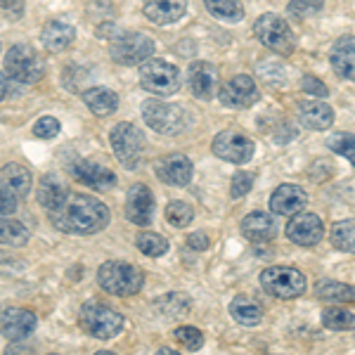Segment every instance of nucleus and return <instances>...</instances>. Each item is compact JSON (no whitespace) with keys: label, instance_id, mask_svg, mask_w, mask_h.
Returning a JSON list of instances; mask_svg holds the SVG:
<instances>
[{"label":"nucleus","instance_id":"1","mask_svg":"<svg viewBox=\"0 0 355 355\" xmlns=\"http://www.w3.org/2000/svg\"><path fill=\"white\" fill-rule=\"evenodd\" d=\"M48 218L60 232L95 234L110 225V209L90 194L67 192L60 206L48 211Z\"/></svg>","mask_w":355,"mask_h":355},{"label":"nucleus","instance_id":"2","mask_svg":"<svg viewBox=\"0 0 355 355\" xmlns=\"http://www.w3.org/2000/svg\"><path fill=\"white\" fill-rule=\"evenodd\" d=\"M142 272L123 261H107L97 270V284L112 296H133L142 289Z\"/></svg>","mask_w":355,"mask_h":355},{"label":"nucleus","instance_id":"3","mask_svg":"<svg viewBox=\"0 0 355 355\" xmlns=\"http://www.w3.org/2000/svg\"><path fill=\"white\" fill-rule=\"evenodd\" d=\"M5 73L17 83H36L45 73V62L31 45L17 43L5 55Z\"/></svg>","mask_w":355,"mask_h":355},{"label":"nucleus","instance_id":"4","mask_svg":"<svg viewBox=\"0 0 355 355\" xmlns=\"http://www.w3.org/2000/svg\"><path fill=\"white\" fill-rule=\"evenodd\" d=\"M112 150L119 157L125 168L133 171L140 166V162L145 159V150H147V140L145 133H142L137 125L133 123H116L110 135Z\"/></svg>","mask_w":355,"mask_h":355},{"label":"nucleus","instance_id":"5","mask_svg":"<svg viewBox=\"0 0 355 355\" xmlns=\"http://www.w3.org/2000/svg\"><path fill=\"white\" fill-rule=\"evenodd\" d=\"M142 119L159 135H178L185 130L187 114L180 105H171L162 100H147L142 105Z\"/></svg>","mask_w":355,"mask_h":355},{"label":"nucleus","instance_id":"6","mask_svg":"<svg viewBox=\"0 0 355 355\" xmlns=\"http://www.w3.org/2000/svg\"><path fill=\"white\" fill-rule=\"evenodd\" d=\"M140 83L147 93L168 97L178 93V88L182 83V73L178 67L168 64L164 60H147L140 67Z\"/></svg>","mask_w":355,"mask_h":355},{"label":"nucleus","instance_id":"7","mask_svg":"<svg viewBox=\"0 0 355 355\" xmlns=\"http://www.w3.org/2000/svg\"><path fill=\"white\" fill-rule=\"evenodd\" d=\"M261 287L275 299H299L306 291V275L296 268L272 266L261 272Z\"/></svg>","mask_w":355,"mask_h":355},{"label":"nucleus","instance_id":"8","mask_svg":"<svg viewBox=\"0 0 355 355\" xmlns=\"http://www.w3.org/2000/svg\"><path fill=\"white\" fill-rule=\"evenodd\" d=\"M254 31H256V38H259L268 50H275V53H279V55L294 53L296 36H294V31H291L289 21L282 19L279 15H272V12L263 15L261 19L256 21Z\"/></svg>","mask_w":355,"mask_h":355},{"label":"nucleus","instance_id":"9","mask_svg":"<svg viewBox=\"0 0 355 355\" xmlns=\"http://www.w3.org/2000/svg\"><path fill=\"white\" fill-rule=\"evenodd\" d=\"M81 327L95 339H112L123 329V315L105 303H85L81 308Z\"/></svg>","mask_w":355,"mask_h":355},{"label":"nucleus","instance_id":"10","mask_svg":"<svg viewBox=\"0 0 355 355\" xmlns=\"http://www.w3.org/2000/svg\"><path fill=\"white\" fill-rule=\"evenodd\" d=\"M154 53V41L147 38L145 33L125 31L121 36H116L110 43V55L116 64L123 67H135L147 62Z\"/></svg>","mask_w":355,"mask_h":355},{"label":"nucleus","instance_id":"11","mask_svg":"<svg viewBox=\"0 0 355 355\" xmlns=\"http://www.w3.org/2000/svg\"><path fill=\"white\" fill-rule=\"evenodd\" d=\"M214 154L223 162L230 164H246L251 162L256 152V145L249 135L239 133V130H223L214 137Z\"/></svg>","mask_w":355,"mask_h":355},{"label":"nucleus","instance_id":"12","mask_svg":"<svg viewBox=\"0 0 355 355\" xmlns=\"http://www.w3.org/2000/svg\"><path fill=\"white\" fill-rule=\"evenodd\" d=\"M218 97L223 107H227V110H246V107L259 102L261 93L254 78L246 76V73H239V76L230 78L225 85H220Z\"/></svg>","mask_w":355,"mask_h":355},{"label":"nucleus","instance_id":"13","mask_svg":"<svg viewBox=\"0 0 355 355\" xmlns=\"http://www.w3.org/2000/svg\"><path fill=\"white\" fill-rule=\"evenodd\" d=\"M187 85L197 100H211L220 93V73L211 62H194L187 69Z\"/></svg>","mask_w":355,"mask_h":355},{"label":"nucleus","instance_id":"14","mask_svg":"<svg viewBox=\"0 0 355 355\" xmlns=\"http://www.w3.org/2000/svg\"><path fill=\"white\" fill-rule=\"evenodd\" d=\"M38 320L31 311L24 308H0V334L10 341H24L33 334Z\"/></svg>","mask_w":355,"mask_h":355},{"label":"nucleus","instance_id":"15","mask_svg":"<svg viewBox=\"0 0 355 355\" xmlns=\"http://www.w3.org/2000/svg\"><path fill=\"white\" fill-rule=\"evenodd\" d=\"M69 171H71V175L76 178L78 182L93 187V190H97V192H107L116 185V173L110 168H105L102 164L83 162V159H78V162H73L71 166H69Z\"/></svg>","mask_w":355,"mask_h":355},{"label":"nucleus","instance_id":"16","mask_svg":"<svg viewBox=\"0 0 355 355\" xmlns=\"http://www.w3.org/2000/svg\"><path fill=\"white\" fill-rule=\"evenodd\" d=\"M324 223L318 214H296L287 225V237L299 246H313L322 239Z\"/></svg>","mask_w":355,"mask_h":355},{"label":"nucleus","instance_id":"17","mask_svg":"<svg viewBox=\"0 0 355 355\" xmlns=\"http://www.w3.org/2000/svg\"><path fill=\"white\" fill-rule=\"evenodd\" d=\"M192 173H194L192 162L185 154H168V157L157 162V175L166 185L185 187L192 180Z\"/></svg>","mask_w":355,"mask_h":355},{"label":"nucleus","instance_id":"18","mask_svg":"<svg viewBox=\"0 0 355 355\" xmlns=\"http://www.w3.org/2000/svg\"><path fill=\"white\" fill-rule=\"evenodd\" d=\"M154 214V197L147 185H133L125 197V216L135 225H150Z\"/></svg>","mask_w":355,"mask_h":355},{"label":"nucleus","instance_id":"19","mask_svg":"<svg viewBox=\"0 0 355 355\" xmlns=\"http://www.w3.org/2000/svg\"><path fill=\"white\" fill-rule=\"evenodd\" d=\"M308 204V194L299 185H279L270 194V209L277 216H296Z\"/></svg>","mask_w":355,"mask_h":355},{"label":"nucleus","instance_id":"20","mask_svg":"<svg viewBox=\"0 0 355 355\" xmlns=\"http://www.w3.org/2000/svg\"><path fill=\"white\" fill-rule=\"evenodd\" d=\"M187 12V0H145V17L154 24H173Z\"/></svg>","mask_w":355,"mask_h":355},{"label":"nucleus","instance_id":"21","mask_svg":"<svg viewBox=\"0 0 355 355\" xmlns=\"http://www.w3.org/2000/svg\"><path fill=\"white\" fill-rule=\"evenodd\" d=\"M299 121L311 130H327L334 123V112L327 102L306 100L299 102Z\"/></svg>","mask_w":355,"mask_h":355},{"label":"nucleus","instance_id":"22","mask_svg":"<svg viewBox=\"0 0 355 355\" xmlns=\"http://www.w3.org/2000/svg\"><path fill=\"white\" fill-rule=\"evenodd\" d=\"M0 182H3L5 190L12 194V197H17L21 202V199L31 192L33 175H31V171H28L26 166L8 164V166H3V168H0Z\"/></svg>","mask_w":355,"mask_h":355},{"label":"nucleus","instance_id":"23","mask_svg":"<svg viewBox=\"0 0 355 355\" xmlns=\"http://www.w3.org/2000/svg\"><path fill=\"white\" fill-rule=\"evenodd\" d=\"M331 67L346 81H355V36H343L331 48Z\"/></svg>","mask_w":355,"mask_h":355},{"label":"nucleus","instance_id":"24","mask_svg":"<svg viewBox=\"0 0 355 355\" xmlns=\"http://www.w3.org/2000/svg\"><path fill=\"white\" fill-rule=\"evenodd\" d=\"M242 234L249 242H270L277 234V223H275L272 216L254 211L242 220Z\"/></svg>","mask_w":355,"mask_h":355},{"label":"nucleus","instance_id":"25","mask_svg":"<svg viewBox=\"0 0 355 355\" xmlns=\"http://www.w3.org/2000/svg\"><path fill=\"white\" fill-rule=\"evenodd\" d=\"M83 102L95 116H110L119 107V95L105 85H93V88L83 90Z\"/></svg>","mask_w":355,"mask_h":355},{"label":"nucleus","instance_id":"26","mask_svg":"<svg viewBox=\"0 0 355 355\" xmlns=\"http://www.w3.org/2000/svg\"><path fill=\"white\" fill-rule=\"evenodd\" d=\"M73 38H76L73 26L64 24V21H60V19L48 21L41 33V41L45 45V50H50V53H62V50H67L69 45L73 43Z\"/></svg>","mask_w":355,"mask_h":355},{"label":"nucleus","instance_id":"27","mask_svg":"<svg viewBox=\"0 0 355 355\" xmlns=\"http://www.w3.org/2000/svg\"><path fill=\"white\" fill-rule=\"evenodd\" d=\"M230 315L234 318V322L244 324V327H256L263 320V308L251 296H237L230 303Z\"/></svg>","mask_w":355,"mask_h":355},{"label":"nucleus","instance_id":"28","mask_svg":"<svg viewBox=\"0 0 355 355\" xmlns=\"http://www.w3.org/2000/svg\"><path fill=\"white\" fill-rule=\"evenodd\" d=\"M31 237L28 227L24 223L8 218V216H0V244L3 246H24Z\"/></svg>","mask_w":355,"mask_h":355},{"label":"nucleus","instance_id":"29","mask_svg":"<svg viewBox=\"0 0 355 355\" xmlns=\"http://www.w3.org/2000/svg\"><path fill=\"white\" fill-rule=\"evenodd\" d=\"M67 197V187L62 185L57 178L53 175H45L41 180V185H38V202L45 211H53L55 206H60L62 199Z\"/></svg>","mask_w":355,"mask_h":355},{"label":"nucleus","instance_id":"30","mask_svg":"<svg viewBox=\"0 0 355 355\" xmlns=\"http://www.w3.org/2000/svg\"><path fill=\"white\" fill-rule=\"evenodd\" d=\"M315 294L322 301H355V287L343 282H334V279H322V282L315 287Z\"/></svg>","mask_w":355,"mask_h":355},{"label":"nucleus","instance_id":"31","mask_svg":"<svg viewBox=\"0 0 355 355\" xmlns=\"http://www.w3.org/2000/svg\"><path fill=\"white\" fill-rule=\"evenodd\" d=\"M204 5L216 19L230 21V24L244 17V5L239 0H204Z\"/></svg>","mask_w":355,"mask_h":355},{"label":"nucleus","instance_id":"32","mask_svg":"<svg viewBox=\"0 0 355 355\" xmlns=\"http://www.w3.org/2000/svg\"><path fill=\"white\" fill-rule=\"evenodd\" d=\"M331 244L339 251L355 254V218L334 223V227H331Z\"/></svg>","mask_w":355,"mask_h":355},{"label":"nucleus","instance_id":"33","mask_svg":"<svg viewBox=\"0 0 355 355\" xmlns=\"http://www.w3.org/2000/svg\"><path fill=\"white\" fill-rule=\"evenodd\" d=\"M322 324L331 331H348L355 329V315L346 308H327L322 313Z\"/></svg>","mask_w":355,"mask_h":355},{"label":"nucleus","instance_id":"34","mask_svg":"<svg viewBox=\"0 0 355 355\" xmlns=\"http://www.w3.org/2000/svg\"><path fill=\"white\" fill-rule=\"evenodd\" d=\"M135 244H137V249L142 251L145 256H164L166 251H168V242L162 237V234H157V232H140L135 237Z\"/></svg>","mask_w":355,"mask_h":355},{"label":"nucleus","instance_id":"35","mask_svg":"<svg viewBox=\"0 0 355 355\" xmlns=\"http://www.w3.org/2000/svg\"><path fill=\"white\" fill-rule=\"evenodd\" d=\"M166 220L173 227H187L194 220V209L187 202H171L166 206Z\"/></svg>","mask_w":355,"mask_h":355},{"label":"nucleus","instance_id":"36","mask_svg":"<svg viewBox=\"0 0 355 355\" xmlns=\"http://www.w3.org/2000/svg\"><path fill=\"white\" fill-rule=\"evenodd\" d=\"M327 147H329L331 152L346 157L348 162L355 166V135L353 133H334V135H329Z\"/></svg>","mask_w":355,"mask_h":355},{"label":"nucleus","instance_id":"37","mask_svg":"<svg viewBox=\"0 0 355 355\" xmlns=\"http://www.w3.org/2000/svg\"><path fill=\"white\" fill-rule=\"evenodd\" d=\"M324 8L322 0H291L287 5V12L294 17V19H308V17H315L320 15Z\"/></svg>","mask_w":355,"mask_h":355},{"label":"nucleus","instance_id":"38","mask_svg":"<svg viewBox=\"0 0 355 355\" xmlns=\"http://www.w3.org/2000/svg\"><path fill=\"white\" fill-rule=\"evenodd\" d=\"M173 336L185 351H199L204 346V334L197 327H187V324L185 327H178Z\"/></svg>","mask_w":355,"mask_h":355},{"label":"nucleus","instance_id":"39","mask_svg":"<svg viewBox=\"0 0 355 355\" xmlns=\"http://www.w3.org/2000/svg\"><path fill=\"white\" fill-rule=\"evenodd\" d=\"M159 306L164 308V313L168 315V318H180V315L190 308V301H187L185 294H168L166 299L159 301Z\"/></svg>","mask_w":355,"mask_h":355},{"label":"nucleus","instance_id":"40","mask_svg":"<svg viewBox=\"0 0 355 355\" xmlns=\"http://www.w3.org/2000/svg\"><path fill=\"white\" fill-rule=\"evenodd\" d=\"M33 135H36L38 140H53V137L60 135V121L53 116H41L33 123Z\"/></svg>","mask_w":355,"mask_h":355},{"label":"nucleus","instance_id":"41","mask_svg":"<svg viewBox=\"0 0 355 355\" xmlns=\"http://www.w3.org/2000/svg\"><path fill=\"white\" fill-rule=\"evenodd\" d=\"M251 187H254V175L246 173V171H239V173H234V178H232L230 194H232L234 199H237V197H244V194H249Z\"/></svg>","mask_w":355,"mask_h":355},{"label":"nucleus","instance_id":"42","mask_svg":"<svg viewBox=\"0 0 355 355\" xmlns=\"http://www.w3.org/2000/svg\"><path fill=\"white\" fill-rule=\"evenodd\" d=\"M301 88L306 90V93L315 95V97H327V95H329L327 85H324L322 81H318V78H315V76H303Z\"/></svg>","mask_w":355,"mask_h":355},{"label":"nucleus","instance_id":"43","mask_svg":"<svg viewBox=\"0 0 355 355\" xmlns=\"http://www.w3.org/2000/svg\"><path fill=\"white\" fill-rule=\"evenodd\" d=\"M17 204H19V199L12 197L8 190H5V185L0 182V216H8L12 214V211L17 209Z\"/></svg>","mask_w":355,"mask_h":355},{"label":"nucleus","instance_id":"44","mask_svg":"<svg viewBox=\"0 0 355 355\" xmlns=\"http://www.w3.org/2000/svg\"><path fill=\"white\" fill-rule=\"evenodd\" d=\"M187 246L194 251H204L206 246H209V237H206L204 232H192L190 237H187Z\"/></svg>","mask_w":355,"mask_h":355},{"label":"nucleus","instance_id":"45","mask_svg":"<svg viewBox=\"0 0 355 355\" xmlns=\"http://www.w3.org/2000/svg\"><path fill=\"white\" fill-rule=\"evenodd\" d=\"M24 3H26V0H0V8L8 10V12H12V15H21Z\"/></svg>","mask_w":355,"mask_h":355},{"label":"nucleus","instance_id":"46","mask_svg":"<svg viewBox=\"0 0 355 355\" xmlns=\"http://www.w3.org/2000/svg\"><path fill=\"white\" fill-rule=\"evenodd\" d=\"M8 95V78H5V73L0 71V100Z\"/></svg>","mask_w":355,"mask_h":355}]
</instances>
